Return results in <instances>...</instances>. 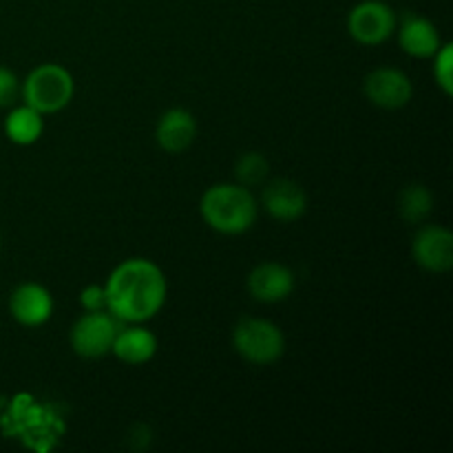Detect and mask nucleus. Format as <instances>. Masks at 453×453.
Segmentation results:
<instances>
[{"label":"nucleus","instance_id":"1a4fd4ad","mask_svg":"<svg viewBox=\"0 0 453 453\" xmlns=\"http://www.w3.org/2000/svg\"><path fill=\"white\" fill-rule=\"evenodd\" d=\"M295 273L277 261H265L248 274V292L259 303H281L295 292Z\"/></svg>","mask_w":453,"mask_h":453},{"label":"nucleus","instance_id":"39448f33","mask_svg":"<svg viewBox=\"0 0 453 453\" xmlns=\"http://www.w3.org/2000/svg\"><path fill=\"white\" fill-rule=\"evenodd\" d=\"M124 323L118 321L109 310L87 312L71 327V348L82 358H102L111 354L113 341Z\"/></svg>","mask_w":453,"mask_h":453},{"label":"nucleus","instance_id":"4468645a","mask_svg":"<svg viewBox=\"0 0 453 453\" xmlns=\"http://www.w3.org/2000/svg\"><path fill=\"white\" fill-rule=\"evenodd\" d=\"M398 44L411 58H434L442 40L432 20L416 13H407L398 29Z\"/></svg>","mask_w":453,"mask_h":453},{"label":"nucleus","instance_id":"aec40b11","mask_svg":"<svg viewBox=\"0 0 453 453\" xmlns=\"http://www.w3.org/2000/svg\"><path fill=\"white\" fill-rule=\"evenodd\" d=\"M80 305H82L87 312H100V310H106L104 286L91 283V286L82 288V292H80Z\"/></svg>","mask_w":453,"mask_h":453},{"label":"nucleus","instance_id":"f8f14e48","mask_svg":"<svg viewBox=\"0 0 453 453\" xmlns=\"http://www.w3.org/2000/svg\"><path fill=\"white\" fill-rule=\"evenodd\" d=\"M197 137V122L186 109H168L155 127V140L159 149L171 155L186 153Z\"/></svg>","mask_w":453,"mask_h":453},{"label":"nucleus","instance_id":"423d86ee","mask_svg":"<svg viewBox=\"0 0 453 453\" xmlns=\"http://www.w3.org/2000/svg\"><path fill=\"white\" fill-rule=\"evenodd\" d=\"M398 27L394 9L383 0H363L349 12L348 31L358 44L376 47L392 38Z\"/></svg>","mask_w":453,"mask_h":453},{"label":"nucleus","instance_id":"6e6552de","mask_svg":"<svg viewBox=\"0 0 453 453\" xmlns=\"http://www.w3.org/2000/svg\"><path fill=\"white\" fill-rule=\"evenodd\" d=\"M411 257L427 273H449L453 268V233L438 224L423 226L411 242Z\"/></svg>","mask_w":453,"mask_h":453},{"label":"nucleus","instance_id":"f257e3e1","mask_svg":"<svg viewBox=\"0 0 453 453\" xmlns=\"http://www.w3.org/2000/svg\"><path fill=\"white\" fill-rule=\"evenodd\" d=\"M106 310L122 323H146L166 303L168 283L157 264L142 257L115 265L104 283Z\"/></svg>","mask_w":453,"mask_h":453},{"label":"nucleus","instance_id":"a211bd4d","mask_svg":"<svg viewBox=\"0 0 453 453\" xmlns=\"http://www.w3.org/2000/svg\"><path fill=\"white\" fill-rule=\"evenodd\" d=\"M434 78L441 91L447 97L453 96V47L451 44H441L434 53Z\"/></svg>","mask_w":453,"mask_h":453},{"label":"nucleus","instance_id":"f3484780","mask_svg":"<svg viewBox=\"0 0 453 453\" xmlns=\"http://www.w3.org/2000/svg\"><path fill=\"white\" fill-rule=\"evenodd\" d=\"M268 173V159L264 157V153H257V150L243 153L234 164V180H237V184L246 186V188H255V186L264 184Z\"/></svg>","mask_w":453,"mask_h":453},{"label":"nucleus","instance_id":"6ab92c4d","mask_svg":"<svg viewBox=\"0 0 453 453\" xmlns=\"http://www.w3.org/2000/svg\"><path fill=\"white\" fill-rule=\"evenodd\" d=\"M18 97H20V80L12 69L0 65V109L13 106Z\"/></svg>","mask_w":453,"mask_h":453},{"label":"nucleus","instance_id":"9d476101","mask_svg":"<svg viewBox=\"0 0 453 453\" xmlns=\"http://www.w3.org/2000/svg\"><path fill=\"white\" fill-rule=\"evenodd\" d=\"M261 206L268 212L273 219L290 224V221L301 219L308 211V195L301 188L296 181L286 180H274L261 193Z\"/></svg>","mask_w":453,"mask_h":453},{"label":"nucleus","instance_id":"20e7f679","mask_svg":"<svg viewBox=\"0 0 453 453\" xmlns=\"http://www.w3.org/2000/svg\"><path fill=\"white\" fill-rule=\"evenodd\" d=\"M233 348L243 361L252 365H273L286 352V336L277 323L248 317L234 326Z\"/></svg>","mask_w":453,"mask_h":453},{"label":"nucleus","instance_id":"0eeeda50","mask_svg":"<svg viewBox=\"0 0 453 453\" xmlns=\"http://www.w3.org/2000/svg\"><path fill=\"white\" fill-rule=\"evenodd\" d=\"M363 93L379 109L398 111L410 104L414 87L405 71L394 69V66H379L365 75Z\"/></svg>","mask_w":453,"mask_h":453},{"label":"nucleus","instance_id":"2eb2a0df","mask_svg":"<svg viewBox=\"0 0 453 453\" xmlns=\"http://www.w3.org/2000/svg\"><path fill=\"white\" fill-rule=\"evenodd\" d=\"M44 115L31 106H13L4 118V135L18 146H31L42 137Z\"/></svg>","mask_w":453,"mask_h":453},{"label":"nucleus","instance_id":"f03ea898","mask_svg":"<svg viewBox=\"0 0 453 453\" xmlns=\"http://www.w3.org/2000/svg\"><path fill=\"white\" fill-rule=\"evenodd\" d=\"M202 219L221 234H243L255 226L259 203L242 184H215L199 199Z\"/></svg>","mask_w":453,"mask_h":453},{"label":"nucleus","instance_id":"7ed1b4c3","mask_svg":"<svg viewBox=\"0 0 453 453\" xmlns=\"http://www.w3.org/2000/svg\"><path fill=\"white\" fill-rule=\"evenodd\" d=\"M75 84L69 71L60 65H40L20 84V97L27 106L42 115H51L69 106Z\"/></svg>","mask_w":453,"mask_h":453},{"label":"nucleus","instance_id":"9b49d317","mask_svg":"<svg viewBox=\"0 0 453 453\" xmlns=\"http://www.w3.org/2000/svg\"><path fill=\"white\" fill-rule=\"evenodd\" d=\"M9 312L25 327L44 326L53 314L51 292L40 283H20L9 296Z\"/></svg>","mask_w":453,"mask_h":453},{"label":"nucleus","instance_id":"dca6fc26","mask_svg":"<svg viewBox=\"0 0 453 453\" xmlns=\"http://www.w3.org/2000/svg\"><path fill=\"white\" fill-rule=\"evenodd\" d=\"M434 212V195L425 184H410L398 195V215L411 226L425 224Z\"/></svg>","mask_w":453,"mask_h":453},{"label":"nucleus","instance_id":"ddd939ff","mask_svg":"<svg viewBox=\"0 0 453 453\" xmlns=\"http://www.w3.org/2000/svg\"><path fill=\"white\" fill-rule=\"evenodd\" d=\"M111 354L127 365H144L157 354V336L142 323H124L115 336Z\"/></svg>","mask_w":453,"mask_h":453}]
</instances>
